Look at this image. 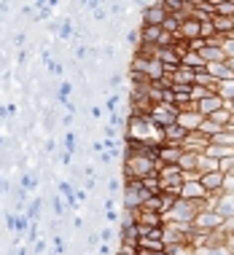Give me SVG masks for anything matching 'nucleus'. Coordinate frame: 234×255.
Masks as SVG:
<instances>
[{
	"label": "nucleus",
	"instance_id": "7ed1b4c3",
	"mask_svg": "<svg viewBox=\"0 0 234 255\" xmlns=\"http://www.w3.org/2000/svg\"><path fill=\"white\" fill-rule=\"evenodd\" d=\"M221 215H218L216 210H202L199 215L194 218V223H191V229L194 231H202V234H213L218 231V226H221Z\"/></svg>",
	"mask_w": 234,
	"mask_h": 255
},
{
	"label": "nucleus",
	"instance_id": "bb28decb",
	"mask_svg": "<svg viewBox=\"0 0 234 255\" xmlns=\"http://www.w3.org/2000/svg\"><path fill=\"white\" fill-rule=\"evenodd\" d=\"M221 194H234V172H226V175H224Z\"/></svg>",
	"mask_w": 234,
	"mask_h": 255
},
{
	"label": "nucleus",
	"instance_id": "423d86ee",
	"mask_svg": "<svg viewBox=\"0 0 234 255\" xmlns=\"http://www.w3.org/2000/svg\"><path fill=\"white\" fill-rule=\"evenodd\" d=\"M178 196H181V199H191V202H205L210 194L202 188V183L194 180V183H183L181 185V194H178Z\"/></svg>",
	"mask_w": 234,
	"mask_h": 255
},
{
	"label": "nucleus",
	"instance_id": "1a4fd4ad",
	"mask_svg": "<svg viewBox=\"0 0 234 255\" xmlns=\"http://www.w3.org/2000/svg\"><path fill=\"white\" fill-rule=\"evenodd\" d=\"M216 212L221 218H234V194H218L216 199Z\"/></svg>",
	"mask_w": 234,
	"mask_h": 255
},
{
	"label": "nucleus",
	"instance_id": "a878e982",
	"mask_svg": "<svg viewBox=\"0 0 234 255\" xmlns=\"http://www.w3.org/2000/svg\"><path fill=\"white\" fill-rule=\"evenodd\" d=\"M221 51L226 59H234V35H226L224 43H221Z\"/></svg>",
	"mask_w": 234,
	"mask_h": 255
},
{
	"label": "nucleus",
	"instance_id": "f3484780",
	"mask_svg": "<svg viewBox=\"0 0 234 255\" xmlns=\"http://www.w3.org/2000/svg\"><path fill=\"white\" fill-rule=\"evenodd\" d=\"M213 16L232 19L234 16V0H216V3H213Z\"/></svg>",
	"mask_w": 234,
	"mask_h": 255
},
{
	"label": "nucleus",
	"instance_id": "9d476101",
	"mask_svg": "<svg viewBox=\"0 0 234 255\" xmlns=\"http://www.w3.org/2000/svg\"><path fill=\"white\" fill-rule=\"evenodd\" d=\"M164 16H167V11H164V5H162V3H151V5H146V24L162 27Z\"/></svg>",
	"mask_w": 234,
	"mask_h": 255
},
{
	"label": "nucleus",
	"instance_id": "cd10ccee",
	"mask_svg": "<svg viewBox=\"0 0 234 255\" xmlns=\"http://www.w3.org/2000/svg\"><path fill=\"white\" fill-rule=\"evenodd\" d=\"M218 234H224V237L234 234V218H224V220H221V226H218Z\"/></svg>",
	"mask_w": 234,
	"mask_h": 255
},
{
	"label": "nucleus",
	"instance_id": "393cba45",
	"mask_svg": "<svg viewBox=\"0 0 234 255\" xmlns=\"http://www.w3.org/2000/svg\"><path fill=\"white\" fill-rule=\"evenodd\" d=\"M210 94H216V92H210V89H205V86H191L189 97H191V102H199V100L210 97Z\"/></svg>",
	"mask_w": 234,
	"mask_h": 255
},
{
	"label": "nucleus",
	"instance_id": "c756f323",
	"mask_svg": "<svg viewBox=\"0 0 234 255\" xmlns=\"http://www.w3.org/2000/svg\"><path fill=\"white\" fill-rule=\"evenodd\" d=\"M226 108H229V110H232V113H234V100H232V102H226Z\"/></svg>",
	"mask_w": 234,
	"mask_h": 255
},
{
	"label": "nucleus",
	"instance_id": "f8f14e48",
	"mask_svg": "<svg viewBox=\"0 0 234 255\" xmlns=\"http://www.w3.org/2000/svg\"><path fill=\"white\" fill-rule=\"evenodd\" d=\"M181 65H183V67H189V70H194V73L205 70V59L199 57L197 51H186L183 57H181Z\"/></svg>",
	"mask_w": 234,
	"mask_h": 255
},
{
	"label": "nucleus",
	"instance_id": "5701e85b",
	"mask_svg": "<svg viewBox=\"0 0 234 255\" xmlns=\"http://www.w3.org/2000/svg\"><path fill=\"white\" fill-rule=\"evenodd\" d=\"M208 119L216 124V127H221V129H224L226 124H229V119H232V110H229V108H221V110H216L213 116H208Z\"/></svg>",
	"mask_w": 234,
	"mask_h": 255
},
{
	"label": "nucleus",
	"instance_id": "4be33fe9",
	"mask_svg": "<svg viewBox=\"0 0 234 255\" xmlns=\"http://www.w3.org/2000/svg\"><path fill=\"white\" fill-rule=\"evenodd\" d=\"M178 169H181V172H194L197 169V153H186V150H183L181 161H178Z\"/></svg>",
	"mask_w": 234,
	"mask_h": 255
},
{
	"label": "nucleus",
	"instance_id": "9b49d317",
	"mask_svg": "<svg viewBox=\"0 0 234 255\" xmlns=\"http://www.w3.org/2000/svg\"><path fill=\"white\" fill-rule=\"evenodd\" d=\"M205 73L213 75L216 81H226V78H232V73H229V67H226V62H210V65H205Z\"/></svg>",
	"mask_w": 234,
	"mask_h": 255
},
{
	"label": "nucleus",
	"instance_id": "4468645a",
	"mask_svg": "<svg viewBox=\"0 0 234 255\" xmlns=\"http://www.w3.org/2000/svg\"><path fill=\"white\" fill-rule=\"evenodd\" d=\"M194 70H189V67H178V70L170 75V78H173V84H183V86H194Z\"/></svg>",
	"mask_w": 234,
	"mask_h": 255
},
{
	"label": "nucleus",
	"instance_id": "f257e3e1",
	"mask_svg": "<svg viewBox=\"0 0 234 255\" xmlns=\"http://www.w3.org/2000/svg\"><path fill=\"white\" fill-rule=\"evenodd\" d=\"M202 210H205L202 202H191V199H181V196H178L173 202V207H170L167 212H162V226L164 223H186V226H191V223H194V218Z\"/></svg>",
	"mask_w": 234,
	"mask_h": 255
},
{
	"label": "nucleus",
	"instance_id": "f03ea898",
	"mask_svg": "<svg viewBox=\"0 0 234 255\" xmlns=\"http://www.w3.org/2000/svg\"><path fill=\"white\" fill-rule=\"evenodd\" d=\"M148 119L154 121L159 129H164V127H170V124H175V119H178V110H175V105H170V102H159V105H154V108H151Z\"/></svg>",
	"mask_w": 234,
	"mask_h": 255
},
{
	"label": "nucleus",
	"instance_id": "0eeeda50",
	"mask_svg": "<svg viewBox=\"0 0 234 255\" xmlns=\"http://www.w3.org/2000/svg\"><path fill=\"white\" fill-rule=\"evenodd\" d=\"M202 116L197 113V110H189V113H178V119H175V124L183 129V132H197L199 127H202Z\"/></svg>",
	"mask_w": 234,
	"mask_h": 255
},
{
	"label": "nucleus",
	"instance_id": "6ab92c4d",
	"mask_svg": "<svg viewBox=\"0 0 234 255\" xmlns=\"http://www.w3.org/2000/svg\"><path fill=\"white\" fill-rule=\"evenodd\" d=\"M199 57L205 59V65H210V62H226L224 51L218 49V46H205V49L199 51Z\"/></svg>",
	"mask_w": 234,
	"mask_h": 255
},
{
	"label": "nucleus",
	"instance_id": "39448f33",
	"mask_svg": "<svg viewBox=\"0 0 234 255\" xmlns=\"http://www.w3.org/2000/svg\"><path fill=\"white\" fill-rule=\"evenodd\" d=\"M221 108H226V102L218 97V94H210V97H205V100L197 102V113L202 116V119H208V116H213L216 110H221Z\"/></svg>",
	"mask_w": 234,
	"mask_h": 255
},
{
	"label": "nucleus",
	"instance_id": "6e6552de",
	"mask_svg": "<svg viewBox=\"0 0 234 255\" xmlns=\"http://www.w3.org/2000/svg\"><path fill=\"white\" fill-rule=\"evenodd\" d=\"M202 188L208 191V194H221V183H224V172H208V175H202Z\"/></svg>",
	"mask_w": 234,
	"mask_h": 255
},
{
	"label": "nucleus",
	"instance_id": "7c9ffc66",
	"mask_svg": "<svg viewBox=\"0 0 234 255\" xmlns=\"http://www.w3.org/2000/svg\"><path fill=\"white\" fill-rule=\"evenodd\" d=\"M232 255H234V253H232Z\"/></svg>",
	"mask_w": 234,
	"mask_h": 255
},
{
	"label": "nucleus",
	"instance_id": "412c9836",
	"mask_svg": "<svg viewBox=\"0 0 234 255\" xmlns=\"http://www.w3.org/2000/svg\"><path fill=\"white\" fill-rule=\"evenodd\" d=\"M194 255H232V253L224 245H205V247H197Z\"/></svg>",
	"mask_w": 234,
	"mask_h": 255
},
{
	"label": "nucleus",
	"instance_id": "2eb2a0df",
	"mask_svg": "<svg viewBox=\"0 0 234 255\" xmlns=\"http://www.w3.org/2000/svg\"><path fill=\"white\" fill-rule=\"evenodd\" d=\"M197 172L199 175H208V172H221V164L213 161V158H208L205 153L197 156Z\"/></svg>",
	"mask_w": 234,
	"mask_h": 255
},
{
	"label": "nucleus",
	"instance_id": "ddd939ff",
	"mask_svg": "<svg viewBox=\"0 0 234 255\" xmlns=\"http://www.w3.org/2000/svg\"><path fill=\"white\" fill-rule=\"evenodd\" d=\"M210 24H213V30H216V35H232L234 32L232 19H226V16H210Z\"/></svg>",
	"mask_w": 234,
	"mask_h": 255
},
{
	"label": "nucleus",
	"instance_id": "20e7f679",
	"mask_svg": "<svg viewBox=\"0 0 234 255\" xmlns=\"http://www.w3.org/2000/svg\"><path fill=\"white\" fill-rule=\"evenodd\" d=\"M208 145H210V137H205L202 132H189L183 137V142H181V148L186 150V153H205L208 150Z\"/></svg>",
	"mask_w": 234,
	"mask_h": 255
},
{
	"label": "nucleus",
	"instance_id": "dca6fc26",
	"mask_svg": "<svg viewBox=\"0 0 234 255\" xmlns=\"http://www.w3.org/2000/svg\"><path fill=\"white\" fill-rule=\"evenodd\" d=\"M159 38H162V27L143 24V43L146 46H159Z\"/></svg>",
	"mask_w": 234,
	"mask_h": 255
},
{
	"label": "nucleus",
	"instance_id": "c85d7f7f",
	"mask_svg": "<svg viewBox=\"0 0 234 255\" xmlns=\"http://www.w3.org/2000/svg\"><path fill=\"white\" fill-rule=\"evenodd\" d=\"M226 67H229V73H232V78H234V59H226Z\"/></svg>",
	"mask_w": 234,
	"mask_h": 255
},
{
	"label": "nucleus",
	"instance_id": "a211bd4d",
	"mask_svg": "<svg viewBox=\"0 0 234 255\" xmlns=\"http://www.w3.org/2000/svg\"><path fill=\"white\" fill-rule=\"evenodd\" d=\"M216 94H218V97H221L224 102H232V100H234V78L218 81V86H216Z\"/></svg>",
	"mask_w": 234,
	"mask_h": 255
},
{
	"label": "nucleus",
	"instance_id": "aec40b11",
	"mask_svg": "<svg viewBox=\"0 0 234 255\" xmlns=\"http://www.w3.org/2000/svg\"><path fill=\"white\" fill-rule=\"evenodd\" d=\"M194 86H205V89H210V92H216V86H218V81L213 78V75H208L205 70H199L194 75Z\"/></svg>",
	"mask_w": 234,
	"mask_h": 255
},
{
	"label": "nucleus",
	"instance_id": "b1692460",
	"mask_svg": "<svg viewBox=\"0 0 234 255\" xmlns=\"http://www.w3.org/2000/svg\"><path fill=\"white\" fill-rule=\"evenodd\" d=\"M210 142H218V145H226V148H234V132H218L216 137H213Z\"/></svg>",
	"mask_w": 234,
	"mask_h": 255
}]
</instances>
